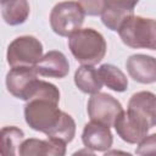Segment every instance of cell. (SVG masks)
Returning a JSON list of instances; mask_svg holds the SVG:
<instances>
[{"label": "cell", "mask_w": 156, "mask_h": 156, "mask_svg": "<svg viewBox=\"0 0 156 156\" xmlns=\"http://www.w3.org/2000/svg\"><path fill=\"white\" fill-rule=\"evenodd\" d=\"M99 76L102 83L111 90L123 93L128 88V79L126 74L116 66L111 63H104L98 68Z\"/></svg>", "instance_id": "17"}, {"label": "cell", "mask_w": 156, "mask_h": 156, "mask_svg": "<svg viewBox=\"0 0 156 156\" xmlns=\"http://www.w3.org/2000/svg\"><path fill=\"white\" fill-rule=\"evenodd\" d=\"M68 48L80 65L95 66L106 55V41L102 34L93 28H80L68 37Z\"/></svg>", "instance_id": "1"}, {"label": "cell", "mask_w": 156, "mask_h": 156, "mask_svg": "<svg viewBox=\"0 0 156 156\" xmlns=\"http://www.w3.org/2000/svg\"><path fill=\"white\" fill-rule=\"evenodd\" d=\"M38 76L49 78H65L69 72V63L67 57L57 50H51L43 55L39 62L34 66Z\"/></svg>", "instance_id": "13"}, {"label": "cell", "mask_w": 156, "mask_h": 156, "mask_svg": "<svg viewBox=\"0 0 156 156\" xmlns=\"http://www.w3.org/2000/svg\"><path fill=\"white\" fill-rule=\"evenodd\" d=\"M113 127L118 136L128 144H138L147 135L150 129L145 123L130 115L128 111H122L119 113Z\"/></svg>", "instance_id": "9"}, {"label": "cell", "mask_w": 156, "mask_h": 156, "mask_svg": "<svg viewBox=\"0 0 156 156\" xmlns=\"http://www.w3.org/2000/svg\"><path fill=\"white\" fill-rule=\"evenodd\" d=\"M74 84L80 91L93 95L101 90L104 83L94 66L82 65L74 73Z\"/></svg>", "instance_id": "15"}, {"label": "cell", "mask_w": 156, "mask_h": 156, "mask_svg": "<svg viewBox=\"0 0 156 156\" xmlns=\"http://www.w3.org/2000/svg\"><path fill=\"white\" fill-rule=\"evenodd\" d=\"M24 140V133L22 129L10 126L4 127L0 133L1 141V154L5 156H15L18 155L20 146Z\"/></svg>", "instance_id": "18"}, {"label": "cell", "mask_w": 156, "mask_h": 156, "mask_svg": "<svg viewBox=\"0 0 156 156\" xmlns=\"http://www.w3.org/2000/svg\"><path fill=\"white\" fill-rule=\"evenodd\" d=\"M123 44L132 49L156 50V20L141 16L129 17L118 30Z\"/></svg>", "instance_id": "2"}, {"label": "cell", "mask_w": 156, "mask_h": 156, "mask_svg": "<svg viewBox=\"0 0 156 156\" xmlns=\"http://www.w3.org/2000/svg\"><path fill=\"white\" fill-rule=\"evenodd\" d=\"M78 4L88 16H101L105 9L104 0H78Z\"/></svg>", "instance_id": "21"}, {"label": "cell", "mask_w": 156, "mask_h": 156, "mask_svg": "<svg viewBox=\"0 0 156 156\" xmlns=\"http://www.w3.org/2000/svg\"><path fill=\"white\" fill-rule=\"evenodd\" d=\"M127 71L133 80L141 84L156 82V58L150 55L135 54L127 58Z\"/></svg>", "instance_id": "10"}, {"label": "cell", "mask_w": 156, "mask_h": 156, "mask_svg": "<svg viewBox=\"0 0 156 156\" xmlns=\"http://www.w3.org/2000/svg\"><path fill=\"white\" fill-rule=\"evenodd\" d=\"M135 154L140 156H156V133L146 135L138 143Z\"/></svg>", "instance_id": "20"}, {"label": "cell", "mask_w": 156, "mask_h": 156, "mask_svg": "<svg viewBox=\"0 0 156 156\" xmlns=\"http://www.w3.org/2000/svg\"><path fill=\"white\" fill-rule=\"evenodd\" d=\"M43 57V44L33 35L13 39L6 52L10 67H34Z\"/></svg>", "instance_id": "5"}, {"label": "cell", "mask_w": 156, "mask_h": 156, "mask_svg": "<svg viewBox=\"0 0 156 156\" xmlns=\"http://www.w3.org/2000/svg\"><path fill=\"white\" fill-rule=\"evenodd\" d=\"M104 2L101 21L108 29L118 32L121 26L134 15V7L139 0H104Z\"/></svg>", "instance_id": "7"}, {"label": "cell", "mask_w": 156, "mask_h": 156, "mask_svg": "<svg viewBox=\"0 0 156 156\" xmlns=\"http://www.w3.org/2000/svg\"><path fill=\"white\" fill-rule=\"evenodd\" d=\"M82 141L85 147L93 151L105 152L112 146L113 136L110 127L90 121L84 126L82 133Z\"/></svg>", "instance_id": "12"}, {"label": "cell", "mask_w": 156, "mask_h": 156, "mask_svg": "<svg viewBox=\"0 0 156 156\" xmlns=\"http://www.w3.org/2000/svg\"><path fill=\"white\" fill-rule=\"evenodd\" d=\"M66 145L60 140L48 138L46 140L41 139H24L20 146L18 155L21 156H63L66 154Z\"/></svg>", "instance_id": "14"}, {"label": "cell", "mask_w": 156, "mask_h": 156, "mask_svg": "<svg viewBox=\"0 0 156 156\" xmlns=\"http://www.w3.org/2000/svg\"><path fill=\"white\" fill-rule=\"evenodd\" d=\"M87 111L90 121L113 127L116 118L123 111L121 102L112 95L106 93L93 94L88 101Z\"/></svg>", "instance_id": "6"}, {"label": "cell", "mask_w": 156, "mask_h": 156, "mask_svg": "<svg viewBox=\"0 0 156 156\" xmlns=\"http://www.w3.org/2000/svg\"><path fill=\"white\" fill-rule=\"evenodd\" d=\"M85 13L78 1H62L50 12L51 29L60 37H69L84 23Z\"/></svg>", "instance_id": "4"}, {"label": "cell", "mask_w": 156, "mask_h": 156, "mask_svg": "<svg viewBox=\"0 0 156 156\" xmlns=\"http://www.w3.org/2000/svg\"><path fill=\"white\" fill-rule=\"evenodd\" d=\"M37 78L34 67H11L6 74V88L11 95L26 101L29 88Z\"/></svg>", "instance_id": "11"}, {"label": "cell", "mask_w": 156, "mask_h": 156, "mask_svg": "<svg viewBox=\"0 0 156 156\" xmlns=\"http://www.w3.org/2000/svg\"><path fill=\"white\" fill-rule=\"evenodd\" d=\"M63 111L60 110L58 102L46 99L28 100L24 106L26 123L35 132L48 135L61 121Z\"/></svg>", "instance_id": "3"}, {"label": "cell", "mask_w": 156, "mask_h": 156, "mask_svg": "<svg viewBox=\"0 0 156 156\" xmlns=\"http://www.w3.org/2000/svg\"><path fill=\"white\" fill-rule=\"evenodd\" d=\"M127 111L149 128L156 126V95L151 91H138L128 101Z\"/></svg>", "instance_id": "8"}, {"label": "cell", "mask_w": 156, "mask_h": 156, "mask_svg": "<svg viewBox=\"0 0 156 156\" xmlns=\"http://www.w3.org/2000/svg\"><path fill=\"white\" fill-rule=\"evenodd\" d=\"M74 135H76V122L71 115L63 112L60 123L46 136L68 144L73 140Z\"/></svg>", "instance_id": "19"}, {"label": "cell", "mask_w": 156, "mask_h": 156, "mask_svg": "<svg viewBox=\"0 0 156 156\" xmlns=\"http://www.w3.org/2000/svg\"><path fill=\"white\" fill-rule=\"evenodd\" d=\"M28 0H1V16L9 26H20L29 16Z\"/></svg>", "instance_id": "16"}]
</instances>
